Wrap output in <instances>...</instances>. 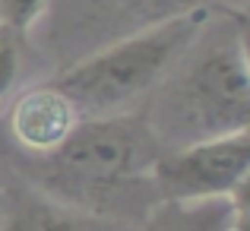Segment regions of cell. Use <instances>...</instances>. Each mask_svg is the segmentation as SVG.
<instances>
[{
	"label": "cell",
	"mask_w": 250,
	"mask_h": 231,
	"mask_svg": "<svg viewBox=\"0 0 250 231\" xmlns=\"http://www.w3.org/2000/svg\"><path fill=\"white\" fill-rule=\"evenodd\" d=\"M250 174V133L212 136L165 149L149 168L155 203H200L244 196Z\"/></svg>",
	"instance_id": "obj_4"
},
{
	"label": "cell",
	"mask_w": 250,
	"mask_h": 231,
	"mask_svg": "<svg viewBox=\"0 0 250 231\" xmlns=\"http://www.w3.org/2000/svg\"><path fill=\"white\" fill-rule=\"evenodd\" d=\"M143 111L162 146L212 140L250 127V70L244 13H209L200 35L155 85Z\"/></svg>",
	"instance_id": "obj_1"
},
{
	"label": "cell",
	"mask_w": 250,
	"mask_h": 231,
	"mask_svg": "<svg viewBox=\"0 0 250 231\" xmlns=\"http://www.w3.org/2000/svg\"><path fill=\"white\" fill-rule=\"evenodd\" d=\"M165 152L146 114L117 111L80 117L73 133L35 168V187L70 206L127 222L124 209L149 215L155 206L149 168Z\"/></svg>",
	"instance_id": "obj_2"
},
{
	"label": "cell",
	"mask_w": 250,
	"mask_h": 231,
	"mask_svg": "<svg viewBox=\"0 0 250 231\" xmlns=\"http://www.w3.org/2000/svg\"><path fill=\"white\" fill-rule=\"evenodd\" d=\"M19 79V35L0 29V98Z\"/></svg>",
	"instance_id": "obj_10"
},
{
	"label": "cell",
	"mask_w": 250,
	"mask_h": 231,
	"mask_svg": "<svg viewBox=\"0 0 250 231\" xmlns=\"http://www.w3.org/2000/svg\"><path fill=\"white\" fill-rule=\"evenodd\" d=\"M80 124V111L54 83L22 92L10 108V136L25 155H51Z\"/></svg>",
	"instance_id": "obj_7"
},
{
	"label": "cell",
	"mask_w": 250,
	"mask_h": 231,
	"mask_svg": "<svg viewBox=\"0 0 250 231\" xmlns=\"http://www.w3.org/2000/svg\"><path fill=\"white\" fill-rule=\"evenodd\" d=\"M48 6L51 0H0V29L13 32V35H25L44 16Z\"/></svg>",
	"instance_id": "obj_9"
},
{
	"label": "cell",
	"mask_w": 250,
	"mask_h": 231,
	"mask_svg": "<svg viewBox=\"0 0 250 231\" xmlns=\"http://www.w3.org/2000/svg\"><path fill=\"white\" fill-rule=\"evenodd\" d=\"M209 13L212 6H196L121 35L70 61L51 83L73 102L80 117L117 114L136 98L149 95L168 76V70L206 25Z\"/></svg>",
	"instance_id": "obj_3"
},
{
	"label": "cell",
	"mask_w": 250,
	"mask_h": 231,
	"mask_svg": "<svg viewBox=\"0 0 250 231\" xmlns=\"http://www.w3.org/2000/svg\"><path fill=\"white\" fill-rule=\"evenodd\" d=\"M196 6L212 3L209 0H54V38L67 54L83 57L121 35H130L136 29H146Z\"/></svg>",
	"instance_id": "obj_5"
},
{
	"label": "cell",
	"mask_w": 250,
	"mask_h": 231,
	"mask_svg": "<svg viewBox=\"0 0 250 231\" xmlns=\"http://www.w3.org/2000/svg\"><path fill=\"white\" fill-rule=\"evenodd\" d=\"M140 231H231L244 228V196L200 203H155Z\"/></svg>",
	"instance_id": "obj_8"
},
{
	"label": "cell",
	"mask_w": 250,
	"mask_h": 231,
	"mask_svg": "<svg viewBox=\"0 0 250 231\" xmlns=\"http://www.w3.org/2000/svg\"><path fill=\"white\" fill-rule=\"evenodd\" d=\"M0 231H127V222L70 206L35 184H10L0 193Z\"/></svg>",
	"instance_id": "obj_6"
}]
</instances>
